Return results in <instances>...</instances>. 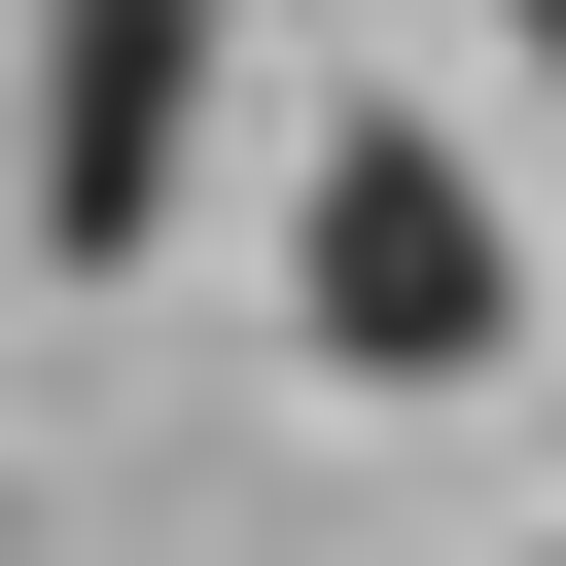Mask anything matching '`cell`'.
<instances>
[{
	"label": "cell",
	"mask_w": 566,
	"mask_h": 566,
	"mask_svg": "<svg viewBox=\"0 0 566 566\" xmlns=\"http://www.w3.org/2000/svg\"><path fill=\"white\" fill-rule=\"evenodd\" d=\"M283 318H318L354 389H495V318H531V248H495V177H460L424 106H354V142L283 177Z\"/></svg>",
	"instance_id": "1"
},
{
	"label": "cell",
	"mask_w": 566,
	"mask_h": 566,
	"mask_svg": "<svg viewBox=\"0 0 566 566\" xmlns=\"http://www.w3.org/2000/svg\"><path fill=\"white\" fill-rule=\"evenodd\" d=\"M212 142V0H35V283H142Z\"/></svg>",
	"instance_id": "2"
},
{
	"label": "cell",
	"mask_w": 566,
	"mask_h": 566,
	"mask_svg": "<svg viewBox=\"0 0 566 566\" xmlns=\"http://www.w3.org/2000/svg\"><path fill=\"white\" fill-rule=\"evenodd\" d=\"M495 35H531V71H566V0H495Z\"/></svg>",
	"instance_id": "3"
}]
</instances>
